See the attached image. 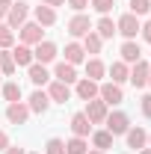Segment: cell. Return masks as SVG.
Returning a JSON list of instances; mask_svg holds the SVG:
<instances>
[{"instance_id": "cell-8", "label": "cell", "mask_w": 151, "mask_h": 154, "mask_svg": "<svg viewBox=\"0 0 151 154\" xmlns=\"http://www.w3.org/2000/svg\"><path fill=\"white\" fill-rule=\"evenodd\" d=\"M42 42V27L39 24H21V45H39Z\"/></svg>"}, {"instance_id": "cell-40", "label": "cell", "mask_w": 151, "mask_h": 154, "mask_svg": "<svg viewBox=\"0 0 151 154\" xmlns=\"http://www.w3.org/2000/svg\"><path fill=\"white\" fill-rule=\"evenodd\" d=\"M6 154H27L24 148H6Z\"/></svg>"}, {"instance_id": "cell-39", "label": "cell", "mask_w": 151, "mask_h": 154, "mask_svg": "<svg viewBox=\"0 0 151 154\" xmlns=\"http://www.w3.org/2000/svg\"><path fill=\"white\" fill-rule=\"evenodd\" d=\"M42 3H45V6H51V9H54V6H62V3H65V0H42Z\"/></svg>"}, {"instance_id": "cell-7", "label": "cell", "mask_w": 151, "mask_h": 154, "mask_svg": "<svg viewBox=\"0 0 151 154\" xmlns=\"http://www.w3.org/2000/svg\"><path fill=\"white\" fill-rule=\"evenodd\" d=\"M27 116H30V107H27V104H21V101H15V104H9V107H6V119H9L12 125H24V122H27Z\"/></svg>"}, {"instance_id": "cell-15", "label": "cell", "mask_w": 151, "mask_h": 154, "mask_svg": "<svg viewBox=\"0 0 151 154\" xmlns=\"http://www.w3.org/2000/svg\"><path fill=\"white\" fill-rule=\"evenodd\" d=\"M139 57H142L139 45H136L133 38H128V42L122 45V62H139Z\"/></svg>"}, {"instance_id": "cell-4", "label": "cell", "mask_w": 151, "mask_h": 154, "mask_svg": "<svg viewBox=\"0 0 151 154\" xmlns=\"http://www.w3.org/2000/svg\"><path fill=\"white\" fill-rule=\"evenodd\" d=\"M86 119H89L92 125H101V122L107 119V104H104V101H98V98L86 101Z\"/></svg>"}, {"instance_id": "cell-16", "label": "cell", "mask_w": 151, "mask_h": 154, "mask_svg": "<svg viewBox=\"0 0 151 154\" xmlns=\"http://www.w3.org/2000/svg\"><path fill=\"white\" fill-rule=\"evenodd\" d=\"M54 21H57V12L51 6H36V24L39 27H51Z\"/></svg>"}, {"instance_id": "cell-1", "label": "cell", "mask_w": 151, "mask_h": 154, "mask_svg": "<svg viewBox=\"0 0 151 154\" xmlns=\"http://www.w3.org/2000/svg\"><path fill=\"white\" fill-rule=\"evenodd\" d=\"M104 122H107V131H110L113 136H122V134L131 131V122H128V116H125V113H107Z\"/></svg>"}, {"instance_id": "cell-3", "label": "cell", "mask_w": 151, "mask_h": 154, "mask_svg": "<svg viewBox=\"0 0 151 154\" xmlns=\"http://www.w3.org/2000/svg\"><path fill=\"white\" fill-rule=\"evenodd\" d=\"M98 95H101L104 104H122V101H125L119 83H104V86H98Z\"/></svg>"}, {"instance_id": "cell-37", "label": "cell", "mask_w": 151, "mask_h": 154, "mask_svg": "<svg viewBox=\"0 0 151 154\" xmlns=\"http://www.w3.org/2000/svg\"><path fill=\"white\" fill-rule=\"evenodd\" d=\"M9 148V136H6V131H0V151H6Z\"/></svg>"}, {"instance_id": "cell-32", "label": "cell", "mask_w": 151, "mask_h": 154, "mask_svg": "<svg viewBox=\"0 0 151 154\" xmlns=\"http://www.w3.org/2000/svg\"><path fill=\"white\" fill-rule=\"evenodd\" d=\"M45 151L48 154H65V142H62V139H51V142L45 145Z\"/></svg>"}, {"instance_id": "cell-17", "label": "cell", "mask_w": 151, "mask_h": 154, "mask_svg": "<svg viewBox=\"0 0 151 154\" xmlns=\"http://www.w3.org/2000/svg\"><path fill=\"white\" fill-rule=\"evenodd\" d=\"M145 142H148V134H145L142 128L128 131V148H145Z\"/></svg>"}, {"instance_id": "cell-25", "label": "cell", "mask_w": 151, "mask_h": 154, "mask_svg": "<svg viewBox=\"0 0 151 154\" xmlns=\"http://www.w3.org/2000/svg\"><path fill=\"white\" fill-rule=\"evenodd\" d=\"M86 151H89V145L83 136H74L71 142H65V154H86Z\"/></svg>"}, {"instance_id": "cell-5", "label": "cell", "mask_w": 151, "mask_h": 154, "mask_svg": "<svg viewBox=\"0 0 151 154\" xmlns=\"http://www.w3.org/2000/svg\"><path fill=\"white\" fill-rule=\"evenodd\" d=\"M33 59L42 62V65H45V62H54V59H57V45H54V42H39L36 51H33Z\"/></svg>"}, {"instance_id": "cell-11", "label": "cell", "mask_w": 151, "mask_h": 154, "mask_svg": "<svg viewBox=\"0 0 151 154\" xmlns=\"http://www.w3.org/2000/svg\"><path fill=\"white\" fill-rule=\"evenodd\" d=\"M71 131H74V136H89V131H92V122L86 119V113H74L71 116Z\"/></svg>"}, {"instance_id": "cell-26", "label": "cell", "mask_w": 151, "mask_h": 154, "mask_svg": "<svg viewBox=\"0 0 151 154\" xmlns=\"http://www.w3.org/2000/svg\"><path fill=\"white\" fill-rule=\"evenodd\" d=\"M98 36H101V38H113V36H116V24L107 18V15L98 21Z\"/></svg>"}, {"instance_id": "cell-28", "label": "cell", "mask_w": 151, "mask_h": 154, "mask_svg": "<svg viewBox=\"0 0 151 154\" xmlns=\"http://www.w3.org/2000/svg\"><path fill=\"white\" fill-rule=\"evenodd\" d=\"M3 98H6L9 104L21 101V86H18V83H6V86H3Z\"/></svg>"}, {"instance_id": "cell-30", "label": "cell", "mask_w": 151, "mask_h": 154, "mask_svg": "<svg viewBox=\"0 0 151 154\" xmlns=\"http://www.w3.org/2000/svg\"><path fill=\"white\" fill-rule=\"evenodd\" d=\"M148 9H151V0H131V15H136V18L145 15Z\"/></svg>"}, {"instance_id": "cell-6", "label": "cell", "mask_w": 151, "mask_h": 154, "mask_svg": "<svg viewBox=\"0 0 151 154\" xmlns=\"http://www.w3.org/2000/svg\"><path fill=\"white\" fill-rule=\"evenodd\" d=\"M27 3H12V9H9V15H6V24L12 27V30H21V24L27 21Z\"/></svg>"}, {"instance_id": "cell-21", "label": "cell", "mask_w": 151, "mask_h": 154, "mask_svg": "<svg viewBox=\"0 0 151 154\" xmlns=\"http://www.w3.org/2000/svg\"><path fill=\"white\" fill-rule=\"evenodd\" d=\"M30 80H33L36 86H45V83L51 80V74H48V68H45L42 62H33V65H30Z\"/></svg>"}, {"instance_id": "cell-19", "label": "cell", "mask_w": 151, "mask_h": 154, "mask_svg": "<svg viewBox=\"0 0 151 154\" xmlns=\"http://www.w3.org/2000/svg\"><path fill=\"white\" fill-rule=\"evenodd\" d=\"M12 59H15V65H33V51L27 48V45H18L15 51H12Z\"/></svg>"}, {"instance_id": "cell-24", "label": "cell", "mask_w": 151, "mask_h": 154, "mask_svg": "<svg viewBox=\"0 0 151 154\" xmlns=\"http://www.w3.org/2000/svg\"><path fill=\"white\" fill-rule=\"evenodd\" d=\"M101 42H104V38L98 36V33H86V36H83V51L98 54V51H101Z\"/></svg>"}, {"instance_id": "cell-14", "label": "cell", "mask_w": 151, "mask_h": 154, "mask_svg": "<svg viewBox=\"0 0 151 154\" xmlns=\"http://www.w3.org/2000/svg\"><path fill=\"white\" fill-rule=\"evenodd\" d=\"M48 98L51 101H59V104H65L68 98H71V89H68V83H51V89H48Z\"/></svg>"}, {"instance_id": "cell-41", "label": "cell", "mask_w": 151, "mask_h": 154, "mask_svg": "<svg viewBox=\"0 0 151 154\" xmlns=\"http://www.w3.org/2000/svg\"><path fill=\"white\" fill-rule=\"evenodd\" d=\"M139 154H151V148H142V151H139Z\"/></svg>"}, {"instance_id": "cell-45", "label": "cell", "mask_w": 151, "mask_h": 154, "mask_svg": "<svg viewBox=\"0 0 151 154\" xmlns=\"http://www.w3.org/2000/svg\"><path fill=\"white\" fill-rule=\"evenodd\" d=\"M0 77H3V74H0Z\"/></svg>"}, {"instance_id": "cell-27", "label": "cell", "mask_w": 151, "mask_h": 154, "mask_svg": "<svg viewBox=\"0 0 151 154\" xmlns=\"http://www.w3.org/2000/svg\"><path fill=\"white\" fill-rule=\"evenodd\" d=\"M86 77H89V80L104 77V62H101V59H89V62H86Z\"/></svg>"}, {"instance_id": "cell-18", "label": "cell", "mask_w": 151, "mask_h": 154, "mask_svg": "<svg viewBox=\"0 0 151 154\" xmlns=\"http://www.w3.org/2000/svg\"><path fill=\"white\" fill-rule=\"evenodd\" d=\"M83 57H86L83 45H77V42H71V45H65V62H71V65H77V62H83Z\"/></svg>"}, {"instance_id": "cell-33", "label": "cell", "mask_w": 151, "mask_h": 154, "mask_svg": "<svg viewBox=\"0 0 151 154\" xmlns=\"http://www.w3.org/2000/svg\"><path fill=\"white\" fill-rule=\"evenodd\" d=\"M92 6L101 12V15H107V12L113 9V0H92Z\"/></svg>"}, {"instance_id": "cell-35", "label": "cell", "mask_w": 151, "mask_h": 154, "mask_svg": "<svg viewBox=\"0 0 151 154\" xmlns=\"http://www.w3.org/2000/svg\"><path fill=\"white\" fill-rule=\"evenodd\" d=\"M9 9H12V0H0V18H6Z\"/></svg>"}, {"instance_id": "cell-9", "label": "cell", "mask_w": 151, "mask_h": 154, "mask_svg": "<svg viewBox=\"0 0 151 154\" xmlns=\"http://www.w3.org/2000/svg\"><path fill=\"white\" fill-rule=\"evenodd\" d=\"M68 33L71 36H86V33H92V21L86 18V15H74V18L68 21Z\"/></svg>"}, {"instance_id": "cell-36", "label": "cell", "mask_w": 151, "mask_h": 154, "mask_svg": "<svg viewBox=\"0 0 151 154\" xmlns=\"http://www.w3.org/2000/svg\"><path fill=\"white\" fill-rule=\"evenodd\" d=\"M139 33H142V38H145V42H151V21H148V24H142V27H139Z\"/></svg>"}, {"instance_id": "cell-2", "label": "cell", "mask_w": 151, "mask_h": 154, "mask_svg": "<svg viewBox=\"0 0 151 154\" xmlns=\"http://www.w3.org/2000/svg\"><path fill=\"white\" fill-rule=\"evenodd\" d=\"M116 33H122L125 38H133L136 33H139V18L131 15V12H128V15H122L119 24H116Z\"/></svg>"}, {"instance_id": "cell-29", "label": "cell", "mask_w": 151, "mask_h": 154, "mask_svg": "<svg viewBox=\"0 0 151 154\" xmlns=\"http://www.w3.org/2000/svg\"><path fill=\"white\" fill-rule=\"evenodd\" d=\"M12 42H15L12 27H9V24H0V48H12Z\"/></svg>"}, {"instance_id": "cell-38", "label": "cell", "mask_w": 151, "mask_h": 154, "mask_svg": "<svg viewBox=\"0 0 151 154\" xmlns=\"http://www.w3.org/2000/svg\"><path fill=\"white\" fill-rule=\"evenodd\" d=\"M68 3H71V6H74L77 12H80V9H86V6H89V0H68Z\"/></svg>"}, {"instance_id": "cell-12", "label": "cell", "mask_w": 151, "mask_h": 154, "mask_svg": "<svg viewBox=\"0 0 151 154\" xmlns=\"http://www.w3.org/2000/svg\"><path fill=\"white\" fill-rule=\"evenodd\" d=\"M30 113H45L48 107H51V98H48V92H42V89H36L33 95H30Z\"/></svg>"}, {"instance_id": "cell-42", "label": "cell", "mask_w": 151, "mask_h": 154, "mask_svg": "<svg viewBox=\"0 0 151 154\" xmlns=\"http://www.w3.org/2000/svg\"><path fill=\"white\" fill-rule=\"evenodd\" d=\"M148 86H151V65H148Z\"/></svg>"}, {"instance_id": "cell-22", "label": "cell", "mask_w": 151, "mask_h": 154, "mask_svg": "<svg viewBox=\"0 0 151 154\" xmlns=\"http://www.w3.org/2000/svg\"><path fill=\"white\" fill-rule=\"evenodd\" d=\"M92 142H95L98 151H107V148L113 145V134H110V131H98V134H92Z\"/></svg>"}, {"instance_id": "cell-20", "label": "cell", "mask_w": 151, "mask_h": 154, "mask_svg": "<svg viewBox=\"0 0 151 154\" xmlns=\"http://www.w3.org/2000/svg\"><path fill=\"white\" fill-rule=\"evenodd\" d=\"M57 80H59V83H74V80H77L74 65H71V62H59V65H57Z\"/></svg>"}, {"instance_id": "cell-34", "label": "cell", "mask_w": 151, "mask_h": 154, "mask_svg": "<svg viewBox=\"0 0 151 154\" xmlns=\"http://www.w3.org/2000/svg\"><path fill=\"white\" fill-rule=\"evenodd\" d=\"M142 116H145V119H151V95L142 98Z\"/></svg>"}, {"instance_id": "cell-43", "label": "cell", "mask_w": 151, "mask_h": 154, "mask_svg": "<svg viewBox=\"0 0 151 154\" xmlns=\"http://www.w3.org/2000/svg\"><path fill=\"white\" fill-rule=\"evenodd\" d=\"M86 154H104V151H86Z\"/></svg>"}, {"instance_id": "cell-23", "label": "cell", "mask_w": 151, "mask_h": 154, "mask_svg": "<svg viewBox=\"0 0 151 154\" xmlns=\"http://www.w3.org/2000/svg\"><path fill=\"white\" fill-rule=\"evenodd\" d=\"M128 74H131V71H128V62H113V65H110V77H113V83H125Z\"/></svg>"}, {"instance_id": "cell-13", "label": "cell", "mask_w": 151, "mask_h": 154, "mask_svg": "<svg viewBox=\"0 0 151 154\" xmlns=\"http://www.w3.org/2000/svg\"><path fill=\"white\" fill-rule=\"evenodd\" d=\"M77 95L83 98V101H92V98H98V83H95V80H89V77L77 80Z\"/></svg>"}, {"instance_id": "cell-31", "label": "cell", "mask_w": 151, "mask_h": 154, "mask_svg": "<svg viewBox=\"0 0 151 154\" xmlns=\"http://www.w3.org/2000/svg\"><path fill=\"white\" fill-rule=\"evenodd\" d=\"M0 71L3 74H15V59H12V54H0Z\"/></svg>"}, {"instance_id": "cell-44", "label": "cell", "mask_w": 151, "mask_h": 154, "mask_svg": "<svg viewBox=\"0 0 151 154\" xmlns=\"http://www.w3.org/2000/svg\"><path fill=\"white\" fill-rule=\"evenodd\" d=\"M148 142H151V134H148Z\"/></svg>"}, {"instance_id": "cell-10", "label": "cell", "mask_w": 151, "mask_h": 154, "mask_svg": "<svg viewBox=\"0 0 151 154\" xmlns=\"http://www.w3.org/2000/svg\"><path fill=\"white\" fill-rule=\"evenodd\" d=\"M128 80H131L133 86H145V83H148V62H142V59H139V62H133Z\"/></svg>"}]
</instances>
